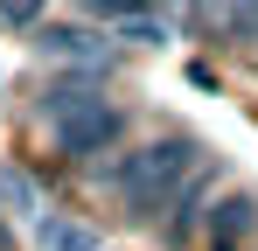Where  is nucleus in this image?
Returning <instances> with one entry per match:
<instances>
[{
  "instance_id": "7ed1b4c3",
  "label": "nucleus",
  "mask_w": 258,
  "mask_h": 251,
  "mask_svg": "<svg viewBox=\"0 0 258 251\" xmlns=\"http://www.w3.org/2000/svg\"><path fill=\"white\" fill-rule=\"evenodd\" d=\"M251 230H258V203H251V196H223V203L210 209V223H203L210 251H244Z\"/></svg>"
},
{
  "instance_id": "1a4fd4ad",
  "label": "nucleus",
  "mask_w": 258,
  "mask_h": 251,
  "mask_svg": "<svg viewBox=\"0 0 258 251\" xmlns=\"http://www.w3.org/2000/svg\"><path fill=\"white\" fill-rule=\"evenodd\" d=\"M230 35L258 42V0H230Z\"/></svg>"
},
{
  "instance_id": "423d86ee",
  "label": "nucleus",
  "mask_w": 258,
  "mask_h": 251,
  "mask_svg": "<svg viewBox=\"0 0 258 251\" xmlns=\"http://www.w3.org/2000/svg\"><path fill=\"white\" fill-rule=\"evenodd\" d=\"M0 203H14L21 216L42 223V189H35V174H21V167H0Z\"/></svg>"
},
{
  "instance_id": "f257e3e1",
  "label": "nucleus",
  "mask_w": 258,
  "mask_h": 251,
  "mask_svg": "<svg viewBox=\"0 0 258 251\" xmlns=\"http://www.w3.org/2000/svg\"><path fill=\"white\" fill-rule=\"evenodd\" d=\"M196 154H203L196 140H154V147H140V154L119 161L112 189H119V203H126L133 223H161V209H174V196H181Z\"/></svg>"
},
{
  "instance_id": "20e7f679",
  "label": "nucleus",
  "mask_w": 258,
  "mask_h": 251,
  "mask_svg": "<svg viewBox=\"0 0 258 251\" xmlns=\"http://www.w3.org/2000/svg\"><path fill=\"white\" fill-rule=\"evenodd\" d=\"M42 49L56 63H84V70H105L112 63V42L98 35V28H77V21L70 28H42Z\"/></svg>"
},
{
  "instance_id": "f03ea898",
  "label": "nucleus",
  "mask_w": 258,
  "mask_h": 251,
  "mask_svg": "<svg viewBox=\"0 0 258 251\" xmlns=\"http://www.w3.org/2000/svg\"><path fill=\"white\" fill-rule=\"evenodd\" d=\"M49 126H56V147L77 161V154H105L119 133H126V119L98 98V84H56L49 91Z\"/></svg>"
},
{
  "instance_id": "39448f33",
  "label": "nucleus",
  "mask_w": 258,
  "mask_h": 251,
  "mask_svg": "<svg viewBox=\"0 0 258 251\" xmlns=\"http://www.w3.org/2000/svg\"><path fill=\"white\" fill-rule=\"evenodd\" d=\"M42 244L49 251H112L91 223H77V216H42Z\"/></svg>"
},
{
  "instance_id": "6e6552de",
  "label": "nucleus",
  "mask_w": 258,
  "mask_h": 251,
  "mask_svg": "<svg viewBox=\"0 0 258 251\" xmlns=\"http://www.w3.org/2000/svg\"><path fill=\"white\" fill-rule=\"evenodd\" d=\"M84 14H105V21H133V14H147V0H77Z\"/></svg>"
},
{
  "instance_id": "0eeeda50",
  "label": "nucleus",
  "mask_w": 258,
  "mask_h": 251,
  "mask_svg": "<svg viewBox=\"0 0 258 251\" xmlns=\"http://www.w3.org/2000/svg\"><path fill=\"white\" fill-rule=\"evenodd\" d=\"M0 21L7 28H42V0H0Z\"/></svg>"
}]
</instances>
